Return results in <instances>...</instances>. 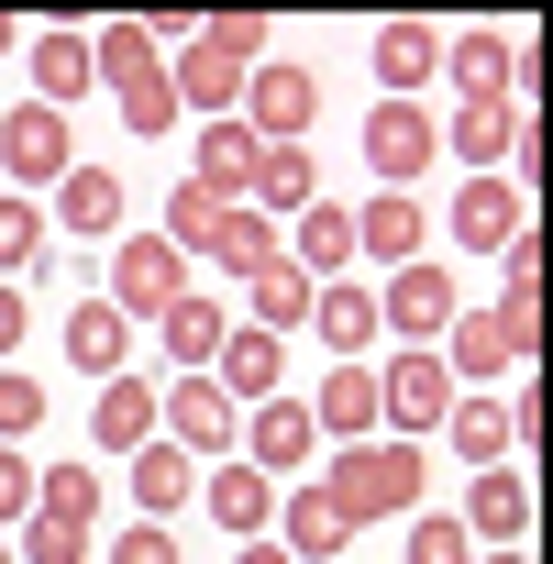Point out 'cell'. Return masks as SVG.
Wrapping results in <instances>:
<instances>
[{"instance_id":"obj_1","label":"cell","mask_w":553,"mask_h":564,"mask_svg":"<svg viewBox=\"0 0 553 564\" xmlns=\"http://www.w3.org/2000/svg\"><path fill=\"white\" fill-rule=\"evenodd\" d=\"M421 487H432V454H421V443H355V454H333V465L311 476V498H322L344 531H366V520H388V509H421Z\"/></svg>"},{"instance_id":"obj_2","label":"cell","mask_w":553,"mask_h":564,"mask_svg":"<svg viewBox=\"0 0 553 564\" xmlns=\"http://www.w3.org/2000/svg\"><path fill=\"white\" fill-rule=\"evenodd\" d=\"M254 67H265V23H254V12H221V23H199V34L177 45L166 89H177V111L232 122V100H243V78H254Z\"/></svg>"},{"instance_id":"obj_3","label":"cell","mask_w":553,"mask_h":564,"mask_svg":"<svg viewBox=\"0 0 553 564\" xmlns=\"http://www.w3.org/2000/svg\"><path fill=\"white\" fill-rule=\"evenodd\" d=\"M89 78L122 100L133 133H166V122H177V89H166V56H155L144 23H89Z\"/></svg>"},{"instance_id":"obj_4","label":"cell","mask_w":553,"mask_h":564,"mask_svg":"<svg viewBox=\"0 0 553 564\" xmlns=\"http://www.w3.org/2000/svg\"><path fill=\"white\" fill-rule=\"evenodd\" d=\"M89 542H100V476L89 465L34 476V509H23V553L12 564H89Z\"/></svg>"},{"instance_id":"obj_5","label":"cell","mask_w":553,"mask_h":564,"mask_svg":"<svg viewBox=\"0 0 553 564\" xmlns=\"http://www.w3.org/2000/svg\"><path fill=\"white\" fill-rule=\"evenodd\" d=\"M443 67L465 78V100L531 111V34H443Z\"/></svg>"},{"instance_id":"obj_6","label":"cell","mask_w":553,"mask_h":564,"mask_svg":"<svg viewBox=\"0 0 553 564\" xmlns=\"http://www.w3.org/2000/svg\"><path fill=\"white\" fill-rule=\"evenodd\" d=\"M177 300H188V254H177V243L144 232V243L111 254V311H122V322H166Z\"/></svg>"},{"instance_id":"obj_7","label":"cell","mask_w":553,"mask_h":564,"mask_svg":"<svg viewBox=\"0 0 553 564\" xmlns=\"http://www.w3.org/2000/svg\"><path fill=\"white\" fill-rule=\"evenodd\" d=\"M443 322H454V276H443V265H388V289H377V333H399L410 355H432Z\"/></svg>"},{"instance_id":"obj_8","label":"cell","mask_w":553,"mask_h":564,"mask_svg":"<svg viewBox=\"0 0 553 564\" xmlns=\"http://www.w3.org/2000/svg\"><path fill=\"white\" fill-rule=\"evenodd\" d=\"M432 155H443V122H432L421 100H377V111H366V166H377L388 188H410Z\"/></svg>"},{"instance_id":"obj_9","label":"cell","mask_w":553,"mask_h":564,"mask_svg":"<svg viewBox=\"0 0 553 564\" xmlns=\"http://www.w3.org/2000/svg\"><path fill=\"white\" fill-rule=\"evenodd\" d=\"M155 421H166V443H177L188 465H199V454H232V443H243V410H232V399H221L210 377H177V388L155 399Z\"/></svg>"},{"instance_id":"obj_10","label":"cell","mask_w":553,"mask_h":564,"mask_svg":"<svg viewBox=\"0 0 553 564\" xmlns=\"http://www.w3.org/2000/svg\"><path fill=\"white\" fill-rule=\"evenodd\" d=\"M311 111H322V78H311V67H254V78H243V133H254V144H300Z\"/></svg>"},{"instance_id":"obj_11","label":"cell","mask_w":553,"mask_h":564,"mask_svg":"<svg viewBox=\"0 0 553 564\" xmlns=\"http://www.w3.org/2000/svg\"><path fill=\"white\" fill-rule=\"evenodd\" d=\"M67 155H78L67 111H45V100H23V111H0V166H12L23 188H56V177H67Z\"/></svg>"},{"instance_id":"obj_12","label":"cell","mask_w":553,"mask_h":564,"mask_svg":"<svg viewBox=\"0 0 553 564\" xmlns=\"http://www.w3.org/2000/svg\"><path fill=\"white\" fill-rule=\"evenodd\" d=\"M311 454H322V432H311L300 399H254V421H243V465H254L265 487H276V476H300Z\"/></svg>"},{"instance_id":"obj_13","label":"cell","mask_w":553,"mask_h":564,"mask_svg":"<svg viewBox=\"0 0 553 564\" xmlns=\"http://www.w3.org/2000/svg\"><path fill=\"white\" fill-rule=\"evenodd\" d=\"M443 333H454V344H443V377H520V366L542 355V344H520L498 311H454Z\"/></svg>"},{"instance_id":"obj_14","label":"cell","mask_w":553,"mask_h":564,"mask_svg":"<svg viewBox=\"0 0 553 564\" xmlns=\"http://www.w3.org/2000/svg\"><path fill=\"white\" fill-rule=\"evenodd\" d=\"M454 410V377H443V355H388L377 366V421H410V432H432Z\"/></svg>"},{"instance_id":"obj_15","label":"cell","mask_w":553,"mask_h":564,"mask_svg":"<svg viewBox=\"0 0 553 564\" xmlns=\"http://www.w3.org/2000/svg\"><path fill=\"white\" fill-rule=\"evenodd\" d=\"M531 520H542V509H531V476H520V465H476L465 531H487L498 553H520V542H531Z\"/></svg>"},{"instance_id":"obj_16","label":"cell","mask_w":553,"mask_h":564,"mask_svg":"<svg viewBox=\"0 0 553 564\" xmlns=\"http://www.w3.org/2000/svg\"><path fill=\"white\" fill-rule=\"evenodd\" d=\"M276 254H289L311 289H333V276L355 265V210H344V199H311V210H300V232L276 243Z\"/></svg>"},{"instance_id":"obj_17","label":"cell","mask_w":553,"mask_h":564,"mask_svg":"<svg viewBox=\"0 0 553 564\" xmlns=\"http://www.w3.org/2000/svg\"><path fill=\"white\" fill-rule=\"evenodd\" d=\"M311 333H322V355L366 366V344H377V289H355V276H333V289H311Z\"/></svg>"},{"instance_id":"obj_18","label":"cell","mask_w":553,"mask_h":564,"mask_svg":"<svg viewBox=\"0 0 553 564\" xmlns=\"http://www.w3.org/2000/svg\"><path fill=\"white\" fill-rule=\"evenodd\" d=\"M276 377H289V355H276V333H221V355H210V388H221L232 410L276 399Z\"/></svg>"},{"instance_id":"obj_19","label":"cell","mask_w":553,"mask_h":564,"mask_svg":"<svg viewBox=\"0 0 553 564\" xmlns=\"http://www.w3.org/2000/svg\"><path fill=\"white\" fill-rule=\"evenodd\" d=\"M421 78H443V23H377V89L421 100Z\"/></svg>"},{"instance_id":"obj_20","label":"cell","mask_w":553,"mask_h":564,"mask_svg":"<svg viewBox=\"0 0 553 564\" xmlns=\"http://www.w3.org/2000/svg\"><path fill=\"white\" fill-rule=\"evenodd\" d=\"M454 232H465L476 254H498V243H520V232H531V199H520L509 177H465V199H454Z\"/></svg>"},{"instance_id":"obj_21","label":"cell","mask_w":553,"mask_h":564,"mask_svg":"<svg viewBox=\"0 0 553 564\" xmlns=\"http://www.w3.org/2000/svg\"><path fill=\"white\" fill-rule=\"evenodd\" d=\"M311 432H333V454L377 443V366H333V388L311 399Z\"/></svg>"},{"instance_id":"obj_22","label":"cell","mask_w":553,"mask_h":564,"mask_svg":"<svg viewBox=\"0 0 553 564\" xmlns=\"http://www.w3.org/2000/svg\"><path fill=\"white\" fill-rule=\"evenodd\" d=\"M355 254H377V265H421V199H410V188H377V199L355 210Z\"/></svg>"},{"instance_id":"obj_23","label":"cell","mask_w":553,"mask_h":564,"mask_svg":"<svg viewBox=\"0 0 553 564\" xmlns=\"http://www.w3.org/2000/svg\"><path fill=\"white\" fill-rule=\"evenodd\" d=\"M199 509H210L232 542H265V531H276V487H265L254 465H221V476L199 487Z\"/></svg>"},{"instance_id":"obj_24","label":"cell","mask_w":553,"mask_h":564,"mask_svg":"<svg viewBox=\"0 0 553 564\" xmlns=\"http://www.w3.org/2000/svg\"><path fill=\"white\" fill-rule=\"evenodd\" d=\"M89 89H100V78H89V34H67V23L34 34V100H45V111H78Z\"/></svg>"},{"instance_id":"obj_25","label":"cell","mask_w":553,"mask_h":564,"mask_svg":"<svg viewBox=\"0 0 553 564\" xmlns=\"http://www.w3.org/2000/svg\"><path fill=\"white\" fill-rule=\"evenodd\" d=\"M311 199H322V177H311V155H300V144H265V155H254V188H243V210H254V221L311 210Z\"/></svg>"},{"instance_id":"obj_26","label":"cell","mask_w":553,"mask_h":564,"mask_svg":"<svg viewBox=\"0 0 553 564\" xmlns=\"http://www.w3.org/2000/svg\"><path fill=\"white\" fill-rule=\"evenodd\" d=\"M89 432H100V454H144L155 443V377H111Z\"/></svg>"},{"instance_id":"obj_27","label":"cell","mask_w":553,"mask_h":564,"mask_svg":"<svg viewBox=\"0 0 553 564\" xmlns=\"http://www.w3.org/2000/svg\"><path fill=\"white\" fill-rule=\"evenodd\" d=\"M520 122H531V111H509V100H465L443 144H454V155H476V166L498 177V166H509V144H520Z\"/></svg>"},{"instance_id":"obj_28","label":"cell","mask_w":553,"mask_h":564,"mask_svg":"<svg viewBox=\"0 0 553 564\" xmlns=\"http://www.w3.org/2000/svg\"><path fill=\"white\" fill-rule=\"evenodd\" d=\"M254 155H265V144H254L243 122H210V133H199V166H188V177H199L210 199H243V188H254Z\"/></svg>"},{"instance_id":"obj_29","label":"cell","mask_w":553,"mask_h":564,"mask_svg":"<svg viewBox=\"0 0 553 564\" xmlns=\"http://www.w3.org/2000/svg\"><path fill=\"white\" fill-rule=\"evenodd\" d=\"M221 333H232V322H221V300H199V289H188V300L166 311V333H155V344L177 355V377H210V355H221Z\"/></svg>"},{"instance_id":"obj_30","label":"cell","mask_w":553,"mask_h":564,"mask_svg":"<svg viewBox=\"0 0 553 564\" xmlns=\"http://www.w3.org/2000/svg\"><path fill=\"white\" fill-rule=\"evenodd\" d=\"M122 344H133V322H122L111 300H78V311H67V366H89V377H122Z\"/></svg>"},{"instance_id":"obj_31","label":"cell","mask_w":553,"mask_h":564,"mask_svg":"<svg viewBox=\"0 0 553 564\" xmlns=\"http://www.w3.org/2000/svg\"><path fill=\"white\" fill-rule=\"evenodd\" d=\"M243 311H254L265 333H289V322H311V276H300L289 254H265V265L243 276Z\"/></svg>"},{"instance_id":"obj_32","label":"cell","mask_w":553,"mask_h":564,"mask_svg":"<svg viewBox=\"0 0 553 564\" xmlns=\"http://www.w3.org/2000/svg\"><path fill=\"white\" fill-rule=\"evenodd\" d=\"M199 254L232 265V276H254V265L276 254V221H254V210H210V221H199Z\"/></svg>"},{"instance_id":"obj_33","label":"cell","mask_w":553,"mask_h":564,"mask_svg":"<svg viewBox=\"0 0 553 564\" xmlns=\"http://www.w3.org/2000/svg\"><path fill=\"white\" fill-rule=\"evenodd\" d=\"M188 498H199V465H188V454L155 432V443L133 454V509H188Z\"/></svg>"},{"instance_id":"obj_34","label":"cell","mask_w":553,"mask_h":564,"mask_svg":"<svg viewBox=\"0 0 553 564\" xmlns=\"http://www.w3.org/2000/svg\"><path fill=\"white\" fill-rule=\"evenodd\" d=\"M56 199H67V232H122V177L111 166H67Z\"/></svg>"},{"instance_id":"obj_35","label":"cell","mask_w":553,"mask_h":564,"mask_svg":"<svg viewBox=\"0 0 553 564\" xmlns=\"http://www.w3.org/2000/svg\"><path fill=\"white\" fill-rule=\"evenodd\" d=\"M443 421H454V454H476V465H509V454H520L498 399H465V410H443Z\"/></svg>"},{"instance_id":"obj_36","label":"cell","mask_w":553,"mask_h":564,"mask_svg":"<svg viewBox=\"0 0 553 564\" xmlns=\"http://www.w3.org/2000/svg\"><path fill=\"white\" fill-rule=\"evenodd\" d=\"M410 564H476V531H465L454 509H421V520H410Z\"/></svg>"},{"instance_id":"obj_37","label":"cell","mask_w":553,"mask_h":564,"mask_svg":"<svg viewBox=\"0 0 553 564\" xmlns=\"http://www.w3.org/2000/svg\"><path fill=\"white\" fill-rule=\"evenodd\" d=\"M34 254H45V210L34 199H0V276H23Z\"/></svg>"},{"instance_id":"obj_38","label":"cell","mask_w":553,"mask_h":564,"mask_svg":"<svg viewBox=\"0 0 553 564\" xmlns=\"http://www.w3.org/2000/svg\"><path fill=\"white\" fill-rule=\"evenodd\" d=\"M34 421H45V388L34 377H0V443H23Z\"/></svg>"},{"instance_id":"obj_39","label":"cell","mask_w":553,"mask_h":564,"mask_svg":"<svg viewBox=\"0 0 553 564\" xmlns=\"http://www.w3.org/2000/svg\"><path fill=\"white\" fill-rule=\"evenodd\" d=\"M111 564H177V531H166V520H133V531L111 542Z\"/></svg>"},{"instance_id":"obj_40","label":"cell","mask_w":553,"mask_h":564,"mask_svg":"<svg viewBox=\"0 0 553 564\" xmlns=\"http://www.w3.org/2000/svg\"><path fill=\"white\" fill-rule=\"evenodd\" d=\"M12 509H34V465H23V443H0V520Z\"/></svg>"},{"instance_id":"obj_41","label":"cell","mask_w":553,"mask_h":564,"mask_svg":"<svg viewBox=\"0 0 553 564\" xmlns=\"http://www.w3.org/2000/svg\"><path fill=\"white\" fill-rule=\"evenodd\" d=\"M23 333H34V311H23V289H0V355H23Z\"/></svg>"},{"instance_id":"obj_42","label":"cell","mask_w":553,"mask_h":564,"mask_svg":"<svg viewBox=\"0 0 553 564\" xmlns=\"http://www.w3.org/2000/svg\"><path fill=\"white\" fill-rule=\"evenodd\" d=\"M232 564H289V553H276V542H243V553H232Z\"/></svg>"},{"instance_id":"obj_43","label":"cell","mask_w":553,"mask_h":564,"mask_svg":"<svg viewBox=\"0 0 553 564\" xmlns=\"http://www.w3.org/2000/svg\"><path fill=\"white\" fill-rule=\"evenodd\" d=\"M476 564H531V553H476Z\"/></svg>"},{"instance_id":"obj_44","label":"cell","mask_w":553,"mask_h":564,"mask_svg":"<svg viewBox=\"0 0 553 564\" xmlns=\"http://www.w3.org/2000/svg\"><path fill=\"white\" fill-rule=\"evenodd\" d=\"M12 45H23V34H12V23H0V56H12Z\"/></svg>"},{"instance_id":"obj_45","label":"cell","mask_w":553,"mask_h":564,"mask_svg":"<svg viewBox=\"0 0 553 564\" xmlns=\"http://www.w3.org/2000/svg\"><path fill=\"white\" fill-rule=\"evenodd\" d=\"M0 564H12V542H0Z\"/></svg>"}]
</instances>
